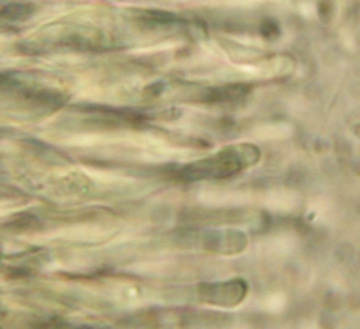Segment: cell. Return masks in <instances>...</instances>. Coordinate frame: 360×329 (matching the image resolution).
Returning a JSON list of instances; mask_svg holds the SVG:
<instances>
[{
	"mask_svg": "<svg viewBox=\"0 0 360 329\" xmlns=\"http://www.w3.org/2000/svg\"><path fill=\"white\" fill-rule=\"evenodd\" d=\"M259 160V150L250 144L235 146L220 151L215 157L204 158L200 162L189 164L182 169V176L186 179H217V176H228L240 172L244 167L251 166Z\"/></svg>",
	"mask_w": 360,
	"mask_h": 329,
	"instance_id": "obj_1",
	"label": "cell"
},
{
	"mask_svg": "<svg viewBox=\"0 0 360 329\" xmlns=\"http://www.w3.org/2000/svg\"><path fill=\"white\" fill-rule=\"evenodd\" d=\"M200 297L202 300L211 304H217V306H237L244 295H246V284L244 280H231L226 282V284H206L200 288Z\"/></svg>",
	"mask_w": 360,
	"mask_h": 329,
	"instance_id": "obj_2",
	"label": "cell"
}]
</instances>
